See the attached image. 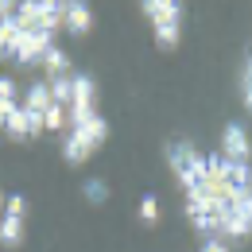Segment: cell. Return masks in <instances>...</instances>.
I'll list each match as a JSON object with an SVG mask.
<instances>
[{
	"label": "cell",
	"instance_id": "19",
	"mask_svg": "<svg viewBox=\"0 0 252 252\" xmlns=\"http://www.w3.org/2000/svg\"><path fill=\"white\" fill-rule=\"evenodd\" d=\"M0 101L4 105H16V82L12 78H0Z\"/></svg>",
	"mask_w": 252,
	"mask_h": 252
},
{
	"label": "cell",
	"instance_id": "4",
	"mask_svg": "<svg viewBox=\"0 0 252 252\" xmlns=\"http://www.w3.org/2000/svg\"><path fill=\"white\" fill-rule=\"evenodd\" d=\"M225 210H229V202H218L206 187L187 190V218H190V225H194L206 241L221 233V218H225Z\"/></svg>",
	"mask_w": 252,
	"mask_h": 252
},
{
	"label": "cell",
	"instance_id": "9",
	"mask_svg": "<svg viewBox=\"0 0 252 252\" xmlns=\"http://www.w3.org/2000/svg\"><path fill=\"white\" fill-rule=\"evenodd\" d=\"M221 156L229 159V163H252V140L245 125H225V136H221Z\"/></svg>",
	"mask_w": 252,
	"mask_h": 252
},
{
	"label": "cell",
	"instance_id": "8",
	"mask_svg": "<svg viewBox=\"0 0 252 252\" xmlns=\"http://www.w3.org/2000/svg\"><path fill=\"white\" fill-rule=\"evenodd\" d=\"M43 128H47V125H43V113H32L28 105H12L4 132H8L12 140H28V136H39Z\"/></svg>",
	"mask_w": 252,
	"mask_h": 252
},
{
	"label": "cell",
	"instance_id": "22",
	"mask_svg": "<svg viewBox=\"0 0 252 252\" xmlns=\"http://www.w3.org/2000/svg\"><path fill=\"white\" fill-rule=\"evenodd\" d=\"M8 16H12V4H0V24H4Z\"/></svg>",
	"mask_w": 252,
	"mask_h": 252
},
{
	"label": "cell",
	"instance_id": "6",
	"mask_svg": "<svg viewBox=\"0 0 252 252\" xmlns=\"http://www.w3.org/2000/svg\"><path fill=\"white\" fill-rule=\"evenodd\" d=\"M221 241H241V237H252V194H241L229 202L225 218H221Z\"/></svg>",
	"mask_w": 252,
	"mask_h": 252
},
{
	"label": "cell",
	"instance_id": "13",
	"mask_svg": "<svg viewBox=\"0 0 252 252\" xmlns=\"http://www.w3.org/2000/svg\"><path fill=\"white\" fill-rule=\"evenodd\" d=\"M51 105H55V101H51V86H47V82H32V86H28V109H32V113H47Z\"/></svg>",
	"mask_w": 252,
	"mask_h": 252
},
{
	"label": "cell",
	"instance_id": "17",
	"mask_svg": "<svg viewBox=\"0 0 252 252\" xmlns=\"http://www.w3.org/2000/svg\"><path fill=\"white\" fill-rule=\"evenodd\" d=\"M140 221H144V225H156L159 221V198L156 194H144V198H140Z\"/></svg>",
	"mask_w": 252,
	"mask_h": 252
},
{
	"label": "cell",
	"instance_id": "15",
	"mask_svg": "<svg viewBox=\"0 0 252 252\" xmlns=\"http://www.w3.org/2000/svg\"><path fill=\"white\" fill-rule=\"evenodd\" d=\"M43 125L51 128V132H66V125H70V109H63V105H51V109L43 113Z\"/></svg>",
	"mask_w": 252,
	"mask_h": 252
},
{
	"label": "cell",
	"instance_id": "18",
	"mask_svg": "<svg viewBox=\"0 0 252 252\" xmlns=\"http://www.w3.org/2000/svg\"><path fill=\"white\" fill-rule=\"evenodd\" d=\"M86 198H90V202H97V206H101V202L109 198V187H105L101 179H86Z\"/></svg>",
	"mask_w": 252,
	"mask_h": 252
},
{
	"label": "cell",
	"instance_id": "21",
	"mask_svg": "<svg viewBox=\"0 0 252 252\" xmlns=\"http://www.w3.org/2000/svg\"><path fill=\"white\" fill-rule=\"evenodd\" d=\"M8 113H12V105H4V101H0V132H4V125H8Z\"/></svg>",
	"mask_w": 252,
	"mask_h": 252
},
{
	"label": "cell",
	"instance_id": "10",
	"mask_svg": "<svg viewBox=\"0 0 252 252\" xmlns=\"http://www.w3.org/2000/svg\"><path fill=\"white\" fill-rule=\"evenodd\" d=\"M63 28L70 35H90V28H94V12H90V4H86V0H66Z\"/></svg>",
	"mask_w": 252,
	"mask_h": 252
},
{
	"label": "cell",
	"instance_id": "1",
	"mask_svg": "<svg viewBox=\"0 0 252 252\" xmlns=\"http://www.w3.org/2000/svg\"><path fill=\"white\" fill-rule=\"evenodd\" d=\"M140 12L152 20L159 51H175L179 47V35H183V4L179 0H144Z\"/></svg>",
	"mask_w": 252,
	"mask_h": 252
},
{
	"label": "cell",
	"instance_id": "3",
	"mask_svg": "<svg viewBox=\"0 0 252 252\" xmlns=\"http://www.w3.org/2000/svg\"><path fill=\"white\" fill-rule=\"evenodd\" d=\"M105 140H109V125H105V117H94V121H86V125H78V128L66 132L63 159L70 163V167H82V163L94 156Z\"/></svg>",
	"mask_w": 252,
	"mask_h": 252
},
{
	"label": "cell",
	"instance_id": "2",
	"mask_svg": "<svg viewBox=\"0 0 252 252\" xmlns=\"http://www.w3.org/2000/svg\"><path fill=\"white\" fill-rule=\"evenodd\" d=\"M167 163H171V175L179 179L183 194H187V190H198L202 183H206V156H202L190 140L167 144Z\"/></svg>",
	"mask_w": 252,
	"mask_h": 252
},
{
	"label": "cell",
	"instance_id": "11",
	"mask_svg": "<svg viewBox=\"0 0 252 252\" xmlns=\"http://www.w3.org/2000/svg\"><path fill=\"white\" fill-rule=\"evenodd\" d=\"M20 20H16V12L0 24V59H12L16 63V47H20Z\"/></svg>",
	"mask_w": 252,
	"mask_h": 252
},
{
	"label": "cell",
	"instance_id": "7",
	"mask_svg": "<svg viewBox=\"0 0 252 252\" xmlns=\"http://www.w3.org/2000/svg\"><path fill=\"white\" fill-rule=\"evenodd\" d=\"M24 214H28V198L24 194H8L4 214H0V245L16 249L24 241Z\"/></svg>",
	"mask_w": 252,
	"mask_h": 252
},
{
	"label": "cell",
	"instance_id": "23",
	"mask_svg": "<svg viewBox=\"0 0 252 252\" xmlns=\"http://www.w3.org/2000/svg\"><path fill=\"white\" fill-rule=\"evenodd\" d=\"M4 202H8V198H4V190H0V214H4Z\"/></svg>",
	"mask_w": 252,
	"mask_h": 252
},
{
	"label": "cell",
	"instance_id": "20",
	"mask_svg": "<svg viewBox=\"0 0 252 252\" xmlns=\"http://www.w3.org/2000/svg\"><path fill=\"white\" fill-rule=\"evenodd\" d=\"M202 252H229V245H225L221 237H210V241L202 245Z\"/></svg>",
	"mask_w": 252,
	"mask_h": 252
},
{
	"label": "cell",
	"instance_id": "16",
	"mask_svg": "<svg viewBox=\"0 0 252 252\" xmlns=\"http://www.w3.org/2000/svg\"><path fill=\"white\" fill-rule=\"evenodd\" d=\"M241 101H245V109L252 113V51L245 55V70H241Z\"/></svg>",
	"mask_w": 252,
	"mask_h": 252
},
{
	"label": "cell",
	"instance_id": "12",
	"mask_svg": "<svg viewBox=\"0 0 252 252\" xmlns=\"http://www.w3.org/2000/svg\"><path fill=\"white\" fill-rule=\"evenodd\" d=\"M43 70H47V74H51V78H63L66 70H70V59H66V51L63 47H59V43H55V47H51V51H47V55H43Z\"/></svg>",
	"mask_w": 252,
	"mask_h": 252
},
{
	"label": "cell",
	"instance_id": "14",
	"mask_svg": "<svg viewBox=\"0 0 252 252\" xmlns=\"http://www.w3.org/2000/svg\"><path fill=\"white\" fill-rule=\"evenodd\" d=\"M47 86H51V101L63 105V109H70V101H74V78L63 74V78H51Z\"/></svg>",
	"mask_w": 252,
	"mask_h": 252
},
{
	"label": "cell",
	"instance_id": "5",
	"mask_svg": "<svg viewBox=\"0 0 252 252\" xmlns=\"http://www.w3.org/2000/svg\"><path fill=\"white\" fill-rule=\"evenodd\" d=\"M63 12L66 4H59V0H28V4H20L16 8V20H20V32H47L55 35L59 28H63Z\"/></svg>",
	"mask_w": 252,
	"mask_h": 252
}]
</instances>
